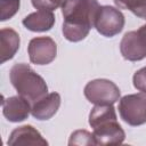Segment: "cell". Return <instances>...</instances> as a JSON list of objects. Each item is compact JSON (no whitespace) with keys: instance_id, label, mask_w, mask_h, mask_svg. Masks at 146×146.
Segmentation results:
<instances>
[{"instance_id":"7a4b0ae2","label":"cell","mask_w":146,"mask_h":146,"mask_svg":"<svg viewBox=\"0 0 146 146\" xmlns=\"http://www.w3.org/2000/svg\"><path fill=\"white\" fill-rule=\"evenodd\" d=\"M9 79L17 94L26 98L31 104L48 94V86L44 79L29 64L17 63L13 65L9 71Z\"/></svg>"},{"instance_id":"ba28073f","label":"cell","mask_w":146,"mask_h":146,"mask_svg":"<svg viewBox=\"0 0 146 146\" xmlns=\"http://www.w3.org/2000/svg\"><path fill=\"white\" fill-rule=\"evenodd\" d=\"M32 104L21 95L2 99V114L9 122H22L31 114Z\"/></svg>"},{"instance_id":"4fadbf2b","label":"cell","mask_w":146,"mask_h":146,"mask_svg":"<svg viewBox=\"0 0 146 146\" xmlns=\"http://www.w3.org/2000/svg\"><path fill=\"white\" fill-rule=\"evenodd\" d=\"M1 43V64L14 58L19 49L21 39L19 34L11 27H3L0 31Z\"/></svg>"},{"instance_id":"5b68a950","label":"cell","mask_w":146,"mask_h":146,"mask_svg":"<svg viewBox=\"0 0 146 146\" xmlns=\"http://www.w3.org/2000/svg\"><path fill=\"white\" fill-rule=\"evenodd\" d=\"M124 24V15L119 8L113 6H100L95 22V29L99 34L106 38H112L123 30Z\"/></svg>"},{"instance_id":"3957f363","label":"cell","mask_w":146,"mask_h":146,"mask_svg":"<svg viewBox=\"0 0 146 146\" xmlns=\"http://www.w3.org/2000/svg\"><path fill=\"white\" fill-rule=\"evenodd\" d=\"M119 114L131 127L146 123V94H130L119 99Z\"/></svg>"},{"instance_id":"9c48e42d","label":"cell","mask_w":146,"mask_h":146,"mask_svg":"<svg viewBox=\"0 0 146 146\" xmlns=\"http://www.w3.org/2000/svg\"><path fill=\"white\" fill-rule=\"evenodd\" d=\"M94 137L97 145L122 144L125 139V132L116 120H111L94 128Z\"/></svg>"},{"instance_id":"d6986e66","label":"cell","mask_w":146,"mask_h":146,"mask_svg":"<svg viewBox=\"0 0 146 146\" xmlns=\"http://www.w3.org/2000/svg\"><path fill=\"white\" fill-rule=\"evenodd\" d=\"M132 83L138 91L146 94V66L135 72L132 76Z\"/></svg>"},{"instance_id":"6da1fadb","label":"cell","mask_w":146,"mask_h":146,"mask_svg":"<svg viewBox=\"0 0 146 146\" xmlns=\"http://www.w3.org/2000/svg\"><path fill=\"white\" fill-rule=\"evenodd\" d=\"M99 8L97 0H66L62 7L64 38L71 42L86 39L90 30L95 27Z\"/></svg>"},{"instance_id":"52a82bcc","label":"cell","mask_w":146,"mask_h":146,"mask_svg":"<svg viewBox=\"0 0 146 146\" xmlns=\"http://www.w3.org/2000/svg\"><path fill=\"white\" fill-rule=\"evenodd\" d=\"M30 62L35 65H48L57 56V44L50 36H36L27 46Z\"/></svg>"},{"instance_id":"7c38bea8","label":"cell","mask_w":146,"mask_h":146,"mask_svg":"<svg viewBox=\"0 0 146 146\" xmlns=\"http://www.w3.org/2000/svg\"><path fill=\"white\" fill-rule=\"evenodd\" d=\"M55 15L52 10L38 9L34 13L29 14L22 21L25 29L32 32H47L55 25Z\"/></svg>"},{"instance_id":"9a60e30c","label":"cell","mask_w":146,"mask_h":146,"mask_svg":"<svg viewBox=\"0 0 146 146\" xmlns=\"http://www.w3.org/2000/svg\"><path fill=\"white\" fill-rule=\"evenodd\" d=\"M120 9L130 10L133 15L146 21V0H113Z\"/></svg>"},{"instance_id":"277c9868","label":"cell","mask_w":146,"mask_h":146,"mask_svg":"<svg viewBox=\"0 0 146 146\" xmlns=\"http://www.w3.org/2000/svg\"><path fill=\"white\" fill-rule=\"evenodd\" d=\"M84 97L95 105H113L120 99L119 87L108 79H95L89 81L83 89Z\"/></svg>"},{"instance_id":"8992f818","label":"cell","mask_w":146,"mask_h":146,"mask_svg":"<svg viewBox=\"0 0 146 146\" xmlns=\"http://www.w3.org/2000/svg\"><path fill=\"white\" fill-rule=\"evenodd\" d=\"M120 51L122 57L129 62H139L146 57V24L122 36Z\"/></svg>"},{"instance_id":"8fae6325","label":"cell","mask_w":146,"mask_h":146,"mask_svg":"<svg viewBox=\"0 0 146 146\" xmlns=\"http://www.w3.org/2000/svg\"><path fill=\"white\" fill-rule=\"evenodd\" d=\"M7 144L10 146H15V145L47 146L48 141L42 137V135L33 125L26 124V125H22L14 129L9 135Z\"/></svg>"},{"instance_id":"e0dca14e","label":"cell","mask_w":146,"mask_h":146,"mask_svg":"<svg viewBox=\"0 0 146 146\" xmlns=\"http://www.w3.org/2000/svg\"><path fill=\"white\" fill-rule=\"evenodd\" d=\"M21 0H0V19L2 22L10 19L19 9Z\"/></svg>"},{"instance_id":"ac0fdd59","label":"cell","mask_w":146,"mask_h":146,"mask_svg":"<svg viewBox=\"0 0 146 146\" xmlns=\"http://www.w3.org/2000/svg\"><path fill=\"white\" fill-rule=\"evenodd\" d=\"M31 2L36 9H48L54 11L59 7H63L66 0H31Z\"/></svg>"},{"instance_id":"30bf717a","label":"cell","mask_w":146,"mask_h":146,"mask_svg":"<svg viewBox=\"0 0 146 146\" xmlns=\"http://www.w3.org/2000/svg\"><path fill=\"white\" fill-rule=\"evenodd\" d=\"M60 95L58 92H50L47 94L44 97L39 99L38 102L32 104L31 115L39 120V121H46L51 119L58 111L60 106Z\"/></svg>"},{"instance_id":"5bb4252c","label":"cell","mask_w":146,"mask_h":146,"mask_svg":"<svg viewBox=\"0 0 146 146\" xmlns=\"http://www.w3.org/2000/svg\"><path fill=\"white\" fill-rule=\"evenodd\" d=\"M116 119L117 115L113 105H95L89 113V124L92 129L99 124Z\"/></svg>"},{"instance_id":"2e32d148","label":"cell","mask_w":146,"mask_h":146,"mask_svg":"<svg viewBox=\"0 0 146 146\" xmlns=\"http://www.w3.org/2000/svg\"><path fill=\"white\" fill-rule=\"evenodd\" d=\"M68 145H97L94 133L87 130H75L71 133Z\"/></svg>"}]
</instances>
